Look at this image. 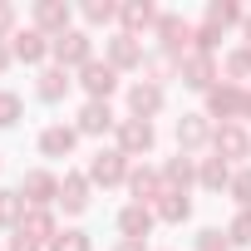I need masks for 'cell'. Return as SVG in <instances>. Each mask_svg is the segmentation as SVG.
<instances>
[{"label":"cell","mask_w":251,"mask_h":251,"mask_svg":"<svg viewBox=\"0 0 251 251\" xmlns=\"http://www.w3.org/2000/svg\"><path fill=\"white\" fill-rule=\"evenodd\" d=\"M50 59L69 74H79L89 59H94V35L89 30H64L59 40H50Z\"/></svg>","instance_id":"6da1fadb"},{"label":"cell","mask_w":251,"mask_h":251,"mask_svg":"<svg viewBox=\"0 0 251 251\" xmlns=\"http://www.w3.org/2000/svg\"><path fill=\"white\" fill-rule=\"evenodd\" d=\"M153 40H158V50H163V54H173L177 64L192 54V25H187L182 15H173V10H163V15H158Z\"/></svg>","instance_id":"7a4b0ae2"},{"label":"cell","mask_w":251,"mask_h":251,"mask_svg":"<svg viewBox=\"0 0 251 251\" xmlns=\"http://www.w3.org/2000/svg\"><path fill=\"white\" fill-rule=\"evenodd\" d=\"M153 143H158V128H153L148 118H118L113 148H118L123 158H143V153H153Z\"/></svg>","instance_id":"3957f363"},{"label":"cell","mask_w":251,"mask_h":251,"mask_svg":"<svg viewBox=\"0 0 251 251\" xmlns=\"http://www.w3.org/2000/svg\"><path fill=\"white\" fill-rule=\"evenodd\" d=\"M84 173H89L94 187H128V173H133V168H128V158H123L118 148H99Z\"/></svg>","instance_id":"277c9868"},{"label":"cell","mask_w":251,"mask_h":251,"mask_svg":"<svg viewBox=\"0 0 251 251\" xmlns=\"http://www.w3.org/2000/svg\"><path fill=\"white\" fill-rule=\"evenodd\" d=\"M212 158H222L226 168H231V163L246 168V158H251V133L241 128V123H217V133H212Z\"/></svg>","instance_id":"5b68a950"},{"label":"cell","mask_w":251,"mask_h":251,"mask_svg":"<svg viewBox=\"0 0 251 251\" xmlns=\"http://www.w3.org/2000/svg\"><path fill=\"white\" fill-rule=\"evenodd\" d=\"M89 99H99V103H108L113 94H118V69L108 64V59H89L84 69H79V79H74Z\"/></svg>","instance_id":"8992f818"},{"label":"cell","mask_w":251,"mask_h":251,"mask_svg":"<svg viewBox=\"0 0 251 251\" xmlns=\"http://www.w3.org/2000/svg\"><path fill=\"white\" fill-rule=\"evenodd\" d=\"M103 59H108L118 74H123V69H138V74H143L148 50H143V40H138V35H123V30H118V35H108V40H103Z\"/></svg>","instance_id":"52a82bcc"},{"label":"cell","mask_w":251,"mask_h":251,"mask_svg":"<svg viewBox=\"0 0 251 251\" xmlns=\"http://www.w3.org/2000/svg\"><path fill=\"white\" fill-rule=\"evenodd\" d=\"M128 118H158L163 108H168V89H158V84H148V79H138V84H128Z\"/></svg>","instance_id":"ba28073f"},{"label":"cell","mask_w":251,"mask_h":251,"mask_svg":"<svg viewBox=\"0 0 251 251\" xmlns=\"http://www.w3.org/2000/svg\"><path fill=\"white\" fill-rule=\"evenodd\" d=\"M177 79H182V89H197V94H212L217 89V54H187L182 64H177Z\"/></svg>","instance_id":"9c48e42d"},{"label":"cell","mask_w":251,"mask_h":251,"mask_svg":"<svg viewBox=\"0 0 251 251\" xmlns=\"http://www.w3.org/2000/svg\"><path fill=\"white\" fill-rule=\"evenodd\" d=\"M173 133H177V153H187V158H192V153H202V148L212 143V133H217V128H212V118H207V113H182Z\"/></svg>","instance_id":"30bf717a"},{"label":"cell","mask_w":251,"mask_h":251,"mask_svg":"<svg viewBox=\"0 0 251 251\" xmlns=\"http://www.w3.org/2000/svg\"><path fill=\"white\" fill-rule=\"evenodd\" d=\"M69 20H74V5H69V0H35V30H40V35L59 40L64 30H74Z\"/></svg>","instance_id":"8fae6325"},{"label":"cell","mask_w":251,"mask_h":251,"mask_svg":"<svg viewBox=\"0 0 251 251\" xmlns=\"http://www.w3.org/2000/svg\"><path fill=\"white\" fill-rule=\"evenodd\" d=\"M241 103H246V89L241 84H217L212 94H207V118H222V123H236L241 118Z\"/></svg>","instance_id":"7c38bea8"},{"label":"cell","mask_w":251,"mask_h":251,"mask_svg":"<svg viewBox=\"0 0 251 251\" xmlns=\"http://www.w3.org/2000/svg\"><path fill=\"white\" fill-rule=\"evenodd\" d=\"M20 197H25L30 207H50V202H59V177H54L50 168H30V173L20 177Z\"/></svg>","instance_id":"4fadbf2b"},{"label":"cell","mask_w":251,"mask_h":251,"mask_svg":"<svg viewBox=\"0 0 251 251\" xmlns=\"http://www.w3.org/2000/svg\"><path fill=\"white\" fill-rule=\"evenodd\" d=\"M74 128H79V138H103V133H113V128H118V118H113V108H108V103L89 99V103L79 108V118H74Z\"/></svg>","instance_id":"5bb4252c"},{"label":"cell","mask_w":251,"mask_h":251,"mask_svg":"<svg viewBox=\"0 0 251 251\" xmlns=\"http://www.w3.org/2000/svg\"><path fill=\"white\" fill-rule=\"evenodd\" d=\"M69 89H74V79H69V69H59V64H45V69L35 74V99H40V103H64Z\"/></svg>","instance_id":"9a60e30c"},{"label":"cell","mask_w":251,"mask_h":251,"mask_svg":"<svg viewBox=\"0 0 251 251\" xmlns=\"http://www.w3.org/2000/svg\"><path fill=\"white\" fill-rule=\"evenodd\" d=\"M89 192H94L89 173H64V177H59V207H64V217L89 212Z\"/></svg>","instance_id":"2e32d148"},{"label":"cell","mask_w":251,"mask_h":251,"mask_svg":"<svg viewBox=\"0 0 251 251\" xmlns=\"http://www.w3.org/2000/svg\"><path fill=\"white\" fill-rule=\"evenodd\" d=\"M158 5L153 0H123L118 5V25H123V35H143V30H153L158 25Z\"/></svg>","instance_id":"e0dca14e"},{"label":"cell","mask_w":251,"mask_h":251,"mask_svg":"<svg viewBox=\"0 0 251 251\" xmlns=\"http://www.w3.org/2000/svg\"><path fill=\"white\" fill-rule=\"evenodd\" d=\"M10 54H15L20 64H40V69H45V59H50V35H40L35 25H30V30H15Z\"/></svg>","instance_id":"ac0fdd59"},{"label":"cell","mask_w":251,"mask_h":251,"mask_svg":"<svg viewBox=\"0 0 251 251\" xmlns=\"http://www.w3.org/2000/svg\"><path fill=\"white\" fill-rule=\"evenodd\" d=\"M153 226H158L153 207H138V202H128V207L118 212V236H123V241H143Z\"/></svg>","instance_id":"d6986e66"},{"label":"cell","mask_w":251,"mask_h":251,"mask_svg":"<svg viewBox=\"0 0 251 251\" xmlns=\"http://www.w3.org/2000/svg\"><path fill=\"white\" fill-rule=\"evenodd\" d=\"M79 143V128L74 123H50V128H40V153L45 158H69Z\"/></svg>","instance_id":"ffe728a7"},{"label":"cell","mask_w":251,"mask_h":251,"mask_svg":"<svg viewBox=\"0 0 251 251\" xmlns=\"http://www.w3.org/2000/svg\"><path fill=\"white\" fill-rule=\"evenodd\" d=\"M128 192H133L138 207H153V202L163 197V173H158V168H133V173H128Z\"/></svg>","instance_id":"44dd1931"},{"label":"cell","mask_w":251,"mask_h":251,"mask_svg":"<svg viewBox=\"0 0 251 251\" xmlns=\"http://www.w3.org/2000/svg\"><path fill=\"white\" fill-rule=\"evenodd\" d=\"M153 217H158V222H168V226H182V222L192 217V197H187V192L163 187V197L153 202Z\"/></svg>","instance_id":"7402d4cb"},{"label":"cell","mask_w":251,"mask_h":251,"mask_svg":"<svg viewBox=\"0 0 251 251\" xmlns=\"http://www.w3.org/2000/svg\"><path fill=\"white\" fill-rule=\"evenodd\" d=\"M20 236H30V241L50 246V241L59 236V222H54V212H50V207H30V212H25V222H20Z\"/></svg>","instance_id":"603a6c76"},{"label":"cell","mask_w":251,"mask_h":251,"mask_svg":"<svg viewBox=\"0 0 251 251\" xmlns=\"http://www.w3.org/2000/svg\"><path fill=\"white\" fill-rule=\"evenodd\" d=\"M158 173H163V187H173V192H187V187L197 182V158L177 153V158H168Z\"/></svg>","instance_id":"cb8c5ba5"},{"label":"cell","mask_w":251,"mask_h":251,"mask_svg":"<svg viewBox=\"0 0 251 251\" xmlns=\"http://www.w3.org/2000/svg\"><path fill=\"white\" fill-rule=\"evenodd\" d=\"M25 212H30V202L20 197V187H0V226H5V231H20Z\"/></svg>","instance_id":"d4e9b609"},{"label":"cell","mask_w":251,"mask_h":251,"mask_svg":"<svg viewBox=\"0 0 251 251\" xmlns=\"http://www.w3.org/2000/svg\"><path fill=\"white\" fill-rule=\"evenodd\" d=\"M231 173H236V168H226L222 158H197V182H202L207 192H222V187H231Z\"/></svg>","instance_id":"484cf974"},{"label":"cell","mask_w":251,"mask_h":251,"mask_svg":"<svg viewBox=\"0 0 251 251\" xmlns=\"http://www.w3.org/2000/svg\"><path fill=\"white\" fill-rule=\"evenodd\" d=\"M143 79H148V84H158V89H168V79H177V59H173V54H163V50H153V54L143 59Z\"/></svg>","instance_id":"4316f807"},{"label":"cell","mask_w":251,"mask_h":251,"mask_svg":"<svg viewBox=\"0 0 251 251\" xmlns=\"http://www.w3.org/2000/svg\"><path fill=\"white\" fill-rule=\"evenodd\" d=\"M207 25H217V30H226V25H241L246 20V10L236 5V0H207V15H202Z\"/></svg>","instance_id":"83f0119b"},{"label":"cell","mask_w":251,"mask_h":251,"mask_svg":"<svg viewBox=\"0 0 251 251\" xmlns=\"http://www.w3.org/2000/svg\"><path fill=\"white\" fill-rule=\"evenodd\" d=\"M222 69H226V84H241V79H251V50H246V45H236V50H226V59H222Z\"/></svg>","instance_id":"f1b7e54d"},{"label":"cell","mask_w":251,"mask_h":251,"mask_svg":"<svg viewBox=\"0 0 251 251\" xmlns=\"http://www.w3.org/2000/svg\"><path fill=\"white\" fill-rule=\"evenodd\" d=\"M45 251H94V236H89L84 226H64V231H59Z\"/></svg>","instance_id":"f546056e"},{"label":"cell","mask_w":251,"mask_h":251,"mask_svg":"<svg viewBox=\"0 0 251 251\" xmlns=\"http://www.w3.org/2000/svg\"><path fill=\"white\" fill-rule=\"evenodd\" d=\"M20 118H25V99L15 89H0V128H15Z\"/></svg>","instance_id":"4dcf8cb0"},{"label":"cell","mask_w":251,"mask_h":251,"mask_svg":"<svg viewBox=\"0 0 251 251\" xmlns=\"http://www.w3.org/2000/svg\"><path fill=\"white\" fill-rule=\"evenodd\" d=\"M192 50H197V54H217V50H222V30L207 25V20L192 25Z\"/></svg>","instance_id":"1f68e13d"},{"label":"cell","mask_w":251,"mask_h":251,"mask_svg":"<svg viewBox=\"0 0 251 251\" xmlns=\"http://www.w3.org/2000/svg\"><path fill=\"white\" fill-rule=\"evenodd\" d=\"M231 202H236V212H251V168H236L231 173Z\"/></svg>","instance_id":"d6a6232c"},{"label":"cell","mask_w":251,"mask_h":251,"mask_svg":"<svg viewBox=\"0 0 251 251\" xmlns=\"http://www.w3.org/2000/svg\"><path fill=\"white\" fill-rule=\"evenodd\" d=\"M192 251H231V236L217 231V226H202V231L192 236Z\"/></svg>","instance_id":"836d02e7"},{"label":"cell","mask_w":251,"mask_h":251,"mask_svg":"<svg viewBox=\"0 0 251 251\" xmlns=\"http://www.w3.org/2000/svg\"><path fill=\"white\" fill-rule=\"evenodd\" d=\"M79 15H84V25H108V20H118V5L113 0H89Z\"/></svg>","instance_id":"e575fe53"},{"label":"cell","mask_w":251,"mask_h":251,"mask_svg":"<svg viewBox=\"0 0 251 251\" xmlns=\"http://www.w3.org/2000/svg\"><path fill=\"white\" fill-rule=\"evenodd\" d=\"M226 236H231V246H251V212H236L226 222Z\"/></svg>","instance_id":"d590c367"},{"label":"cell","mask_w":251,"mask_h":251,"mask_svg":"<svg viewBox=\"0 0 251 251\" xmlns=\"http://www.w3.org/2000/svg\"><path fill=\"white\" fill-rule=\"evenodd\" d=\"M15 25H20V10L0 0V45H10V40H15Z\"/></svg>","instance_id":"8d00e7d4"},{"label":"cell","mask_w":251,"mask_h":251,"mask_svg":"<svg viewBox=\"0 0 251 251\" xmlns=\"http://www.w3.org/2000/svg\"><path fill=\"white\" fill-rule=\"evenodd\" d=\"M5 251H45V246H40V241H30V236H20V231H15V236H10V246H5Z\"/></svg>","instance_id":"74e56055"},{"label":"cell","mask_w":251,"mask_h":251,"mask_svg":"<svg viewBox=\"0 0 251 251\" xmlns=\"http://www.w3.org/2000/svg\"><path fill=\"white\" fill-rule=\"evenodd\" d=\"M10 64H15V54H10V45H0V79L10 74Z\"/></svg>","instance_id":"f35d334b"},{"label":"cell","mask_w":251,"mask_h":251,"mask_svg":"<svg viewBox=\"0 0 251 251\" xmlns=\"http://www.w3.org/2000/svg\"><path fill=\"white\" fill-rule=\"evenodd\" d=\"M113 251H148V246H143V241H118Z\"/></svg>","instance_id":"ab89813d"},{"label":"cell","mask_w":251,"mask_h":251,"mask_svg":"<svg viewBox=\"0 0 251 251\" xmlns=\"http://www.w3.org/2000/svg\"><path fill=\"white\" fill-rule=\"evenodd\" d=\"M241 35H246V50H251V15L241 20Z\"/></svg>","instance_id":"60d3db41"},{"label":"cell","mask_w":251,"mask_h":251,"mask_svg":"<svg viewBox=\"0 0 251 251\" xmlns=\"http://www.w3.org/2000/svg\"><path fill=\"white\" fill-rule=\"evenodd\" d=\"M241 118H251V89H246V103H241Z\"/></svg>","instance_id":"b9f144b4"}]
</instances>
